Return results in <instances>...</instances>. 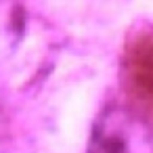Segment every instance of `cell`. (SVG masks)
I'll use <instances>...</instances> for the list:
<instances>
[{
  "label": "cell",
  "mask_w": 153,
  "mask_h": 153,
  "mask_svg": "<svg viewBox=\"0 0 153 153\" xmlns=\"http://www.w3.org/2000/svg\"><path fill=\"white\" fill-rule=\"evenodd\" d=\"M124 76L136 99L153 103V32L130 36L124 57Z\"/></svg>",
  "instance_id": "6da1fadb"
},
{
  "label": "cell",
  "mask_w": 153,
  "mask_h": 153,
  "mask_svg": "<svg viewBox=\"0 0 153 153\" xmlns=\"http://www.w3.org/2000/svg\"><path fill=\"white\" fill-rule=\"evenodd\" d=\"M88 153H128V145L124 140V136H120L117 132H97L92 136L90 149Z\"/></svg>",
  "instance_id": "7a4b0ae2"
}]
</instances>
